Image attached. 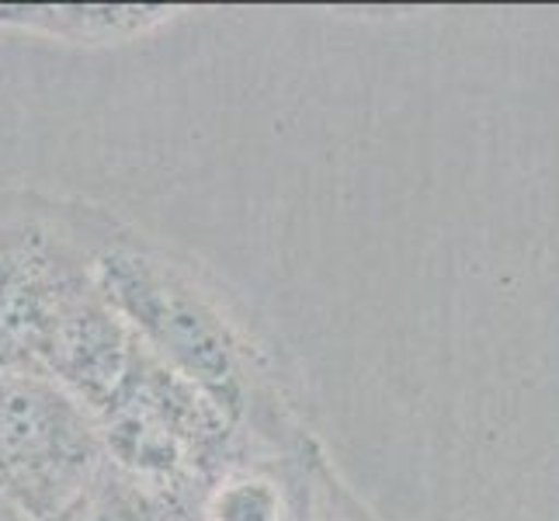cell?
Listing matches in <instances>:
<instances>
[{
	"label": "cell",
	"instance_id": "cell-1",
	"mask_svg": "<svg viewBox=\"0 0 559 521\" xmlns=\"http://www.w3.org/2000/svg\"><path fill=\"white\" fill-rule=\"evenodd\" d=\"M129 352V327L81 250L35 223L0 226V372L49 379L98 411Z\"/></svg>",
	"mask_w": 559,
	"mask_h": 521
},
{
	"label": "cell",
	"instance_id": "cell-2",
	"mask_svg": "<svg viewBox=\"0 0 559 521\" xmlns=\"http://www.w3.org/2000/svg\"><path fill=\"white\" fill-rule=\"evenodd\" d=\"M94 417L111 466L175 508L181 494L216 466L229 438V417L219 403L136 338L119 386Z\"/></svg>",
	"mask_w": 559,
	"mask_h": 521
},
{
	"label": "cell",
	"instance_id": "cell-3",
	"mask_svg": "<svg viewBox=\"0 0 559 521\" xmlns=\"http://www.w3.org/2000/svg\"><path fill=\"white\" fill-rule=\"evenodd\" d=\"M98 417L49 379L0 372V521H56L105 470Z\"/></svg>",
	"mask_w": 559,
	"mask_h": 521
},
{
	"label": "cell",
	"instance_id": "cell-4",
	"mask_svg": "<svg viewBox=\"0 0 559 521\" xmlns=\"http://www.w3.org/2000/svg\"><path fill=\"white\" fill-rule=\"evenodd\" d=\"M108 303L146 352L195 382L234 421L243 407V379L226 323L209 303L160 261L132 250H108L94 261Z\"/></svg>",
	"mask_w": 559,
	"mask_h": 521
},
{
	"label": "cell",
	"instance_id": "cell-5",
	"mask_svg": "<svg viewBox=\"0 0 559 521\" xmlns=\"http://www.w3.org/2000/svg\"><path fill=\"white\" fill-rule=\"evenodd\" d=\"M167 511H175V505H167L164 497L146 490L140 479L105 462L98 479L56 521H167Z\"/></svg>",
	"mask_w": 559,
	"mask_h": 521
},
{
	"label": "cell",
	"instance_id": "cell-6",
	"mask_svg": "<svg viewBox=\"0 0 559 521\" xmlns=\"http://www.w3.org/2000/svg\"><path fill=\"white\" fill-rule=\"evenodd\" d=\"M216 521H278V497L267 484H237L212 500Z\"/></svg>",
	"mask_w": 559,
	"mask_h": 521
}]
</instances>
